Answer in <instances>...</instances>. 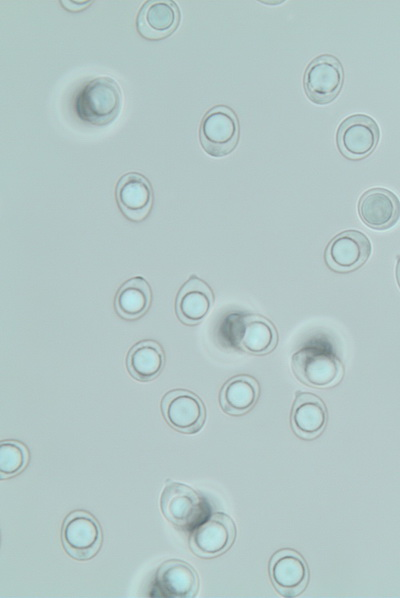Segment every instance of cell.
Returning a JSON list of instances; mask_svg holds the SVG:
<instances>
[{
	"mask_svg": "<svg viewBox=\"0 0 400 598\" xmlns=\"http://www.w3.org/2000/svg\"><path fill=\"white\" fill-rule=\"evenodd\" d=\"M235 538L234 521L227 514L216 512L191 530L188 542L196 556L210 559L227 552Z\"/></svg>",
	"mask_w": 400,
	"mask_h": 598,
	"instance_id": "obj_6",
	"label": "cell"
},
{
	"mask_svg": "<svg viewBox=\"0 0 400 598\" xmlns=\"http://www.w3.org/2000/svg\"><path fill=\"white\" fill-rule=\"evenodd\" d=\"M161 411L166 423L184 434L197 433L206 420L203 401L186 389H174L165 393L161 401Z\"/></svg>",
	"mask_w": 400,
	"mask_h": 598,
	"instance_id": "obj_8",
	"label": "cell"
},
{
	"mask_svg": "<svg viewBox=\"0 0 400 598\" xmlns=\"http://www.w3.org/2000/svg\"><path fill=\"white\" fill-rule=\"evenodd\" d=\"M269 577L281 596L297 597L308 585L309 568L300 553L284 548L272 555L269 561Z\"/></svg>",
	"mask_w": 400,
	"mask_h": 598,
	"instance_id": "obj_10",
	"label": "cell"
},
{
	"mask_svg": "<svg viewBox=\"0 0 400 598\" xmlns=\"http://www.w3.org/2000/svg\"><path fill=\"white\" fill-rule=\"evenodd\" d=\"M396 277H397V281H398V284L400 287V258L398 259V262H397Z\"/></svg>",
	"mask_w": 400,
	"mask_h": 598,
	"instance_id": "obj_24",
	"label": "cell"
},
{
	"mask_svg": "<svg viewBox=\"0 0 400 598\" xmlns=\"http://www.w3.org/2000/svg\"><path fill=\"white\" fill-rule=\"evenodd\" d=\"M122 108V92L115 79L96 77L87 82L78 93L75 110L78 117L93 126L111 124Z\"/></svg>",
	"mask_w": 400,
	"mask_h": 598,
	"instance_id": "obj_1",
	"label": "cell"
},
{
	"mask_svg": "<svg viewBox=\"0 0 400 598\" xmlns=\"http://www.w3.org/2000/svg\"><path fill=\"white\" fill-rule=\"evenodd\" d=\"M371 254L368 237L358 230L337 234L327 245L325 261L336 272H350L362 266Z\"/></svg>",
	"mask_w": 400,
	"mask_h": 598,
	"instance_id": "obj_13",
	"label": "cell"
},
{
	"mask_svg": "<svg viewBox=\"0 0 400 598\" xmlns=\"http://www.w3.org/2000/svg\"><path fill=\"white\" fill-rule=\"evenodd\" d=\"M344 82L341 62L333 55L314 58L306 67L303 87L307 97L316 104H327L340 93Z\"/></svg>",
	"mask_w": 400,
	"mask_h": 598,
	"instance_id": "obj_7",
	"label": "cell"
},
{
	"mask_svg": "<svg viewBox=\"0 0 400 598\" xmlns=\"http://www.w3.org/2000/svg\"><path fill=\"white\" fill-rule=\"evenodd\" d=\"M292 369L300 382L315 388L333 387L344 374L341 361L329 351L317 347H305L295 352Z\"/></svg>",
	"mask_w": 400,
	"mask_h": 598,
	"instance_id": "obj_4",
	"label": "cell"
},
{
	"mask_svg": "<svg viewBox=\"0 0 400 598\" xmlns=\"http://www.w3.org/2000/svg\"><path fill=\"white\" fill-rule=\"evenodd\" d=\"M259 394L260 388L255 378L249 375H237L222 386L219 403L225 413L241 416L253 409Z\"/></svg>",
	"mask_w": 400,
	"mask_h": 598,
	"instance_id": "obj_19",
	"label": "cell"
},
{
	"mask_svg": "<svg viewBox=\"0 0 400 598\" xmlns=\"http://www.w3.org/2000/svg\"><path fill=\"white\" fill-rule=\"evenodd\" d=\"M240 136L239 120L234 110L217 105L208 110L199 126V141L210 156L220 158L231 153Z\"/></svg>",
	"mask_w": 400,
	"mask_h": 598,
	"instance_id": "obj_2",
	"label": "cell"
},
{
	"mask_svg": "<svg viewBox=\"0 0 400 598\" xmlns=\"http://www.w3.org/2000/svg\"><path fill=\"white\" fill-rule=\"evenodd\" d=\"M61 542L66 553L76 560L95 557L103 542L98 520L88 511L70 512L61 527Z\"/></svg>",
	"mask_w": 400,
	"mask_h": 598,
	"instance_id": "obj_3",
	"label": "cell"
},
{
	"mask_svg": "<svg viewBox=\"0 0 400 598\" xmlns=\"http://www.w3.org/2000/svg\"><path fill=\"white\" fill-rule=\"evenodd\" d=\"M61 5L70 12H78L90 5L91 1H60Z\"/></svg>",
	"mask_w": 400,
	"mask_h": 598,
	"instance_id": "obj_23",
	"label": "cell"
},
{
	"mask_svg": "<svg viewBox=\"0 0 400 598\" xmlns=\"http://www.w3.org/2000/svg\"><path fill=\"white\" fill-rule=\"evenodd\" d=\"M358 214L368 227L385 230L399 219L400 202L393 192L384 188H372L360 197Z\"/></svg>",
	"mask_w": 400,
	"mask_h": 598,
	"instance_id": "obj_17",
	"label": "cell"
},
{
	"mask_svg": "<svg viewBox=\"0 0 400 598\" xmlns=\"http://www.w3.org/2000/svg\"><path fill=\"white\" fill-rule=\"evenodd\" d=\"M327 422V408L321 398L310 392L296 393L290 423L299 438L312 440L319 437Z\"/></svg>",
	"mask_w": 400,
	"mask_h": 598,
	"instance_id": "obj_16",
	"label": "cell"
},
{
	"mask_svg": "<svg viewBox=\"0 0 400 598\" xmlns=\"http://www.w3.org/2000/svg\"><path fill=\"white\" fill-rule=\"evenodd\" d=\"M164 517L175 527L187 531L197 526L206 513L201 495L188 485L168 480L160 499Z\"/></svg>",
	"mask_w": 400,
	"mask_h": 598,
	"instance_id": "obj_5",
	"label": "cell"
},
{
	"mask_svg": "<svg viewBox=\"0 0 400 598\" xmlns=\"http://www.w3.org/2000/svg\"><path fill=\"white\" fill-rule=\"evenodd\" d=\"M152 302V291L142 277H134L118 289L115 296V309L120 317L136 320L147 313Z\"/></svg>",
	"mask_w": 400,
	"mask_h": 598,
	"instance_id": "obj_21",
	"label": "cell"
},
{
	"mask_svg": "<svg viewBox=\"0 0 400 598\" xmlns=\"http://www.w3.org/2000/svg\"><path fill=\"white\" fill-rule=\"evenodd\" d=\"M27 446L17 440H3L0 443V479H10L23 472L29 464Z\"/></svg>",
	"mask_w": 400,
	"mask_h": 598,
	"instance_id": "obj_22",
	"label": "cell"
},
{
	"mask_svg": "<svg viewBox=\"0 0 400 598\" xmlns=\"http://www.w3.org/2000/svg\"><path fill=\"white\" fill-rule=\"evenodd\" d=\"M115 197L120 211L128 220L141 222L151 212L154 191L147 177L138 172H129L118 180Z\"/></svg>",
	"mask_w": 400,
	"mask_h": 598,
	"instance_id": "obj_12",
	"label": "cell"
},
{
	"mask_svg": "<svg viewBox=\"0 0 400 598\" xmlns=\"http://www.w3.org/2000/svg\"><path fill=\"white\" fill-rule=\"evenodd\" d=\"M165 365V354L161 345L154 340H144L135 344L126 357V367L130 375L141 382L156 379Z\"/></svg>",
	"mask_w": 400,
	"mask_h": 598,
	"instance_id": "obj_20",
	"label": "cell"
},
{
	"mask_svg": "<svg viewBox=\"0 0 400 598\" xmlns=\"http://www.w3.org/2000/svg\"><path fill=\"white\" fill-rule=\"evenodd\" d=\"M157 594L169 598H192L199 589V577L189 563L180 559L164 561L156 570Z\"/></svg>",
	"mask_w": 400,
	"mask_h": 598,
	"instance_id": "obj_15",
	"label": "cell"
},
{
	"mask_svg": "<svg viewBox=\"0 0 400 598\" xmlns=\"http://www.w3.org/2000/svg\"><path fill=\"white\" fill-rule=\"evenodd\" d=\"M213 301L211 288L203 280L191 276L178 292L176 314L184 324H199L210 312Z\"/></svg>",
	"mask_w": 400,
	"mask_h": 598,
	"instance_id": "obj_18",
	"label": "cell"
},
{
	"mask_svg": "<svg viewBox=\"0 0 400 598\" xmlns=\"http://www.w3.org/2000/svg\"><path fill=\"white\" fill-rule=\"evenodd\" d=\"M231 334L235 345L251 355H265L271 352L278 341L274 325L265 317L256 314L235 317Z\"/></svg>",
	"mask_w": 400,
	"mask_h": 598,
	"instance_id": "obj_11",
	"label": "cell"
},
{
	"mask_svg": "<svg viewBox=\"0 0 400 598\" xmlns=\"http://www.w3.org/2000/svg\"><path fill=\"white\" fill-rule=\"evenodd\" d=\"M180 19V9L174 1L149 0L138 12L136 29L142 38L158 41L169 37L178 28Z\"/></svg>",
	"mask_w": 400,
	"mask_h": 598,
	"instance_id": "obj_14",
	"label": "cell"
},
{
	"mask_svg": "<svg viewBox=\"0 0 400 598\" xmlns=\"http://www.w3.org/2000/svg\"><path fill=\"white\" fill-rule=\"evenodd\" d=\"M380 130L370 116L354 114L344 119L336 133L337 147L343 157L361 160L368 157L376 148Z\"/></svg>",
	"mask_w": 400,
	"mask_h": 598,
	"instance_id": "obj_9",
	"label": "cell"
}]
</instances>
